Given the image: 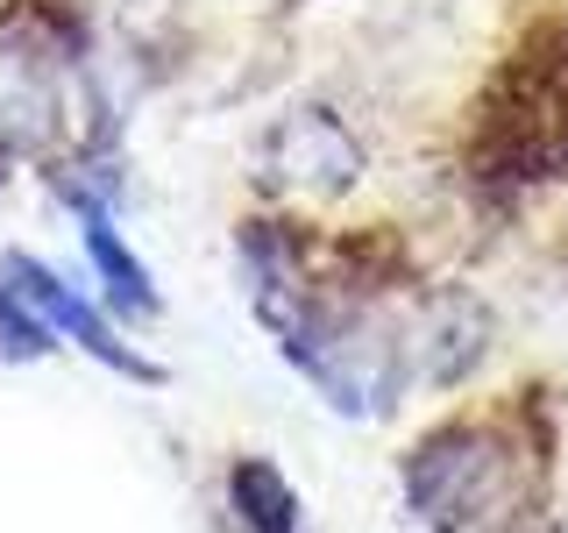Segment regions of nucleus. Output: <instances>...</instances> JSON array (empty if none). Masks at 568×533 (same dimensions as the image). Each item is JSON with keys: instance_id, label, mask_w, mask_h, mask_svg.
I'll return each instance as SVG.
<instances>
[{"instance_id": "nucleus-1", "label": "nucleus", "mask_w": 568, "mask_h": 533, "mask_svg": "<svg viewBox=\"0 0 568 533\" xmlns=\"http://www.w3.org/2000/svg\"><path fill=\"white\" fill-rule=\"evenodd\" d=\"M519 462L526 455L505 434V420H448L405 455V505L434 533L490 526L519 491Z\"/></svg>"}, {"instance_id": "nucleus-2", "label": "nucleus", "mask_w": 568, "mask_h": 533, "mask_svg": "<svg viewBox=\"0 0 568 533\" xmlns=\"http://www.w3.org/2000/svg\"><path fill=\"white\" fill-rule=\"evenodd\" d=\"M263 171L284 192H313L334 200L363 178V142L348 135V121L334 107H292L271 135H263Z\"/></svg>"}, {"instance_id": "nucleus-3", "label": "nucleus", "mask_w": 568, "mask_h": 533, "mask_svg": "<svg viewBox=\"0 0 568 533\" xmlns=\"http://www.w3.org/2000/svg\"><path fill=\"white\" fill-rule=\"evenodd\" d=\"M490 349V313L469 292H426L413 320H398V363L405 384H455Z\"/></svg>"}, {"instance_id": "nucleus-4", "label": "nucleus", "mask_w": 568, "mask_h": 533, "mask_svg": "<svg viewBox=\"0 0 568 533\" xmlns=\"http://www.w3.org/2000/svg\"><path fill=\"white\" fill-rule=\"evenodd\" d=\"M0 278H8L14 292H22V299H29V306L43 313L58 334H71V342H79L85 355H100L106 370H121V378H142V384H156V378H164V370H156V363H142V355H135L129 342H114V328H106V320H100L93 306H85V299L71 292V284H64L58 271H43L36 257H8V263H0Z\"/></svg>"}, {"instance_id": "nucleus-5", "label": "nucleus", "mask_w": 568, "mask_h": 533, "mask_svg": "<svg viewBox=\"0 0 568 533\" xmlns=\"http://www.w3.org/2000/svg\"><path fill=\"white\" fill-rule=\"evenodd\" d=\"M227 497H235V520L248 533H306V520H298V491L284 484V470L263 462V455H242L235 470H227Z\"/></svg>"}, {"instance_id": "nucleus-6", "label": "nucleus", "mask_w": 568, "mask_h": 533, "mask_svg": "<svg viewBox=\"0 0 568 533\" xmlns=\"http://www.w3.org/2000/svg\"><path fill=\"white\" fill-rule=\"evenodd\" d=\"M85 221V249H93V263H100V278H106V292H114V306L121 313H156V284L150 271L129 257V249L114 242V213L106 207H71Z\"/></svg>"}, {"instance_id": "nucleus-7", "label": "nucleus", "mask_w": 568, "mask_h": 533, "mask_svg": "<svg viewBox=\"0 0 568 533\" xmlns=\"http://www.w3.org/2000/svg\"><path fill=\"white\" fill-rule=\"evenodd\" d=\"M50 349H58V328H50V320L36 313L8 278H0V355H22V363H36V355H50Z\"/></svg>"}, {"instance_id": "nucleus-8", "label": "nucleus", "mask_w": 568, "mask_h": 533, "mask_svg": "<svg viewBox=\"0 0 568 533\" xmlns=\"http://www.w3.org/2000/svg\"><path fill=\"white\" fill-rule=\"evenodd\" d=\"M505 533H526V526H505Z\"/></svg>"}, {"instance_id": "nucleus-9", "label": "nucleus", "mask_w": 568, "mask_h": 533, "mask_svg": "<svg viewBox=\"0 0 568 533\" xmlns=\"http://www.w3.org/2000/svg\"><path fill=\"white\" fill-rule=\"evenodd\" d=\"M0 178H8V171H0Z\"/></svg>"}]
</instances>
